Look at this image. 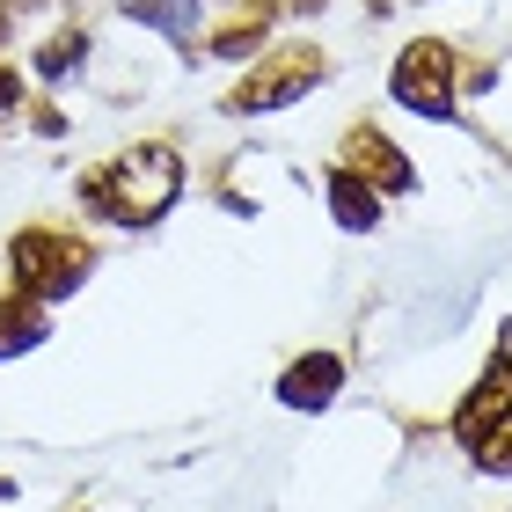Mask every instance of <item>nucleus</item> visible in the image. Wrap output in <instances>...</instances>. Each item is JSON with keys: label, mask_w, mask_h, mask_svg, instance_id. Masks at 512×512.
Instances as JSON below:
<instances>
[{"label": "nucleus", "mask_w": 512, "mask_h": 512, "mask_svg": "<svg viewBox=\"0 0 512 512\" xmlns=\"http://www.w3.org/2000/svg\"><path fill=\"white\" fill-rule=\"evenodd\" d=\"M8 30H15V8H0V44H8Z\"/></svg>", "instance_id": "nucleus-13"}, {"label": "nucleus", "mask_w": 512, "mask_h": 512, "mask_svg": "<svg viewBox=\"0 0 512 512\" xmlns=\"http://www.w3.org/2000/svg\"><path fill=\"white\" fill-rule=\"evenodd\" d=\"M337 388H344V359L337 352H308V359L286 366L278 403H286V410H322V403H337Z\"/></svg>", "instance_id": "nucleus-7"}, {"label": "nucleus", "mask_w": 512, "mask_h": 512, "mask_svg": "<svg viewBox=\"0 0 512 512\" xmlns=\"http://www.w3.org/2000/svg\"><path fill=\"white\" fill-rule=\"evenodd\" d=\"M344 169H359L374 191H417V169L403 161V147H395L381 125H366V118L344 132Z\"/></svg>", "instance_id": "nucleus-6"}, {"label": "nucleus", "mask_w": 512, "mask_h": 512, "mask_svg": "<svg viewBox=\"0 0 512 512\" xmlns=\"http://www.w3.org/2000/svg\"><path fill=\"white\" fill-rule=\"evenodd\" d=\"M30 344H44V300L8 293V300H0V359L30 352Z\"/></svg>", "instance_id": "nucleus-10"}, {"label": "nucleus", "mask_w": 512, "mask_h": 512, "mask_svg": "<svg viewBox=\"0 0 512 512\" xmlns=\"http://www.w3.org/2000/svg\"><path fill=\"white\" fill-rule=\"evenodd\" d=\"M8 110H22V74H15V66H0V118H8Z\"/></svg>", "instance_id": "nucleus-12"}, {"label": "nucleus", "mask_w": 512, "mask_h": 512, "mask_svg": "<svg viewBox=\"0 0 512 512\" xmlns=\"http://www.w3.org/2000/svg\"><path fill=\"white\" fill-rule=\"evenodd\" d=\"M330 213H337V227L366 235V227L381 220V191H374L359 169H344V161H337V169H330Z\"/></svg>", "instance_id": "nucleus-8"}, {"label": "nucleus", "mask_w": 512, "mask_h": 512, "mask_svg": "<svg viewBox=\"0 0 512 512\" xmlns=\"http://www.w3.org/2000/svg\"><path fill=\"white\" fill-rule=\"evenodd\" d=\"M454 432H461V447H469L476 469L512 476V359H505V352L476 374L469 403L454 410Z\"/></svg>", "instance_id": "nucleus-3"}, {"label": "nucleus", "mask_w": 512, "mask_h": 512, "mask_svg": "<svg viewBox=\"0 0 512 512\" xmlns=\"http://www.w3.org/2000/svg\"><path fill=\"white\" fill-rule=\"evenodd\" d=\"M81 52H88V37H81V30H59V44H44V52H37V74H44V81H59Z\"/></svg>", "instance_id": "nucleus-11"}, {"label": "nucleus", "mask_w": 512, "mask_h": 512, "mask_svg": "<svg viewBox=\"0 0 512 512\" xmlns=\"http://www.w3.org/2000/svg\"><path fill=\"white\" fill-rule=\"evenodd\" d=\"M74 191H81L88 213H103L118 227H147V220H161L183 198V154L169 147V139H139V147L81 169Z\"/></svg>", "instance_id": "nucleus-1"}, {"label": "nucleus", "mask_w": 512, "mask_h": 512, "mask_svg": "<svg viewBox=\"0 0 512 512\" xmlns=\"http://www.w3.org/2000/svg\"><path fill=\"white\" fill-rule=\"evenodd\" d=\"M8 271H15V293L66 300V293H81L88 271H96V242L74 235V227H22L8 242Z\"/></svg>", "instance_id": "nucleus-2"}, {"label": "nucleus", "mask_w": 512, "mask_h": 512, "mask_svg": "<svg viewBox=\"0 0 512 512\" xmlns=\"http://www.w3.org/2000/svg\"><path fill=\"white\" fill-rule=\"evenodd\" d=\"M0 8H15V15H22V8H37V0H0Z\"/></svg>", "instance_id": "nucleus-14"}, {"label": "nucleus", "mask_w": 512, "mask_h": 512, "mask_svg": "<svg viewBox=\"0 0 512 512\" xmlns=\"http://www.w3.org/2000/svg\"><path fill=\"white\" fill-rule=\"evenodd\" d=\"M271 15H278V0H242V8L213 30V52H220V59L256 52V44H264V30H271Z\"/></svg>", "instance_id": "nucleus-9"}, {"label": "nucleus", "mask_w": 512, "mask_h": 512, "mask_svg": "<svg viewBox=\"0 0 512 512\" xmlns=\"http://www.w3.org/2000/svg\"><path fill=\"white\" fill-rule=\"evenodd\" d=\"M388 96L410 110V118H454V44L447 37H410L403 59L388 74Z\"/></svg>", "instance_id": "nucleus-5"}, {"label": "nucleus", "mask_w": 512, "mask_h": 512, "mask_svg": "<svg viewBox=\"0 0 512 512\" xmlns=\"http://www.w3.org/2000/svg\"><path fill=\"white\" fill-rule=\"evenodd\" d=\"M293 8H315V0H293Z\"/></svg>", "instance_id": "nucleus-15"}, {"label": "nucleus", "mask_w": 512, "mask_h": 512, "mask_svg": "<svg viewBox=\"0 0 512 512\" xmlns=\"http://www.w3.org/2000/svg\"><path fill=\"white\" fill-rule=\"evenodd\" d=\"M322 74H330L322 44H278L271 59H256L249 74L227 88V110H235V118H256V110H286V103L308 96Z\"/></svg>", "instance_id": "nucleus-4"}]
</instances>
